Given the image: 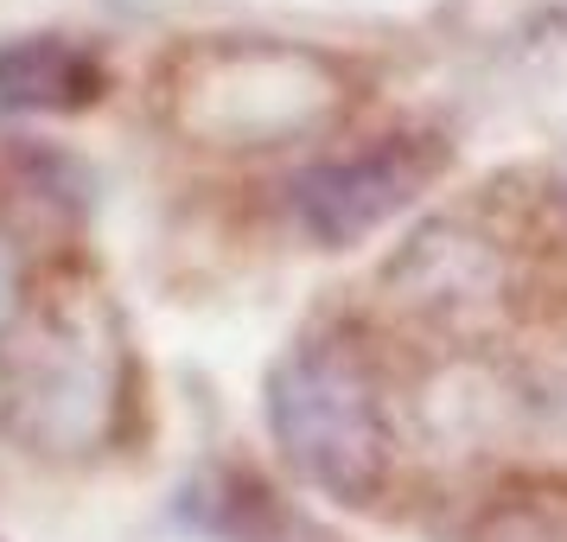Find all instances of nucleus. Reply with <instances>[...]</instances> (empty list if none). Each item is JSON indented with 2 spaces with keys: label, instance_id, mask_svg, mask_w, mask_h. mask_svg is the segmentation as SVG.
<instances>
[{
  "label": "nucleus",
  "instance_id": "f03ea898",
  "mask_svg": "<svg viewBox=\"0 0 567 542\" xmlns=\"http://www.w3.org/2000/svg\"><path fill=\"white\" fill-rule=\"evenodd\" d=\"M173 109L185 129L210 134L217 147H281L293 134L332 129L351 109V78L326 52L224 39L179 52Z\"/></svg>",
  "mask_w": 567,
  "mask_h": 542
},
{
  "label": "nucleus",
  "instance_id": "20e7f679",
  "mask_svg": "<svg viewBox=\"0 0 567 542\" xmlns=\"http://www.w3.org/2000/svg\"><path fill=\"white\" fill-rule=\"evenodd\" d=\"M389 282L421 313L460 319L511 294V256L497 236L472 231L460 217H434L427 231H414V243H402V256L389 262Z\"/></svg>",
  "mask_w": 567,
  "mask_h": 542
},
{
  "label": "nucleus",
  "instance_id": "423d86ee",
  "mask_svg": "<svg viewBox=\"0 0 567 542\" xmlns=\"http://www.w3.org/2000/svg\"><path fill=\"white\" fill-rule=\"evenodd\" d=\"M13 307H20V249L0 236V326L13 319Z\"/></svg>",
  "mask_w": 567,
  "mask_h": 542
},
{
  "label": "nucleus",
  "instance_id": "f257e3e1",
  "mask_svg": "<svg viewBox=\"0 0 567 542\" xmlns=\"http://www.w3.org/2000/svg\"><path fill=\"white\" fill-rule=\"evenodd\" d=\"M268 440L332 504H377L395 472V415L377 351L351 326H312L261 389Z\"/></svg>",
  "mask_w": 567,
  "mask_h": 542
},
{
  "label": "nucleus",
  "instance_id": "7ed1b4c3",
  "mask_svg": "<svg viewBox=\"0 0 567 542\" xmlns=\"http://www.w3.org/2000/svg\"><path fill=\"white\" fill-rule=\"evenodd\" d=\"M453 166V147L440 134H383L351 154H326L287 180V211L319 249H351L377 236L389 217L421 205V192Z\"/></svg>",
  "mask_w": 567,
  "mask_h": 542
},
{
  "label": "nucleus",
  "instance_id": "39448f33",
  "mask_svg": "<svg viewBox=\"0 0 567 542\" xmlns=\"http://www.w3.org/2000/svg\"><path fill=\"white\" fill-rule=\"evenodd\" d=\"M109 96V64L83 39L27 32L0 45V115H78Z\"/></svg>",
  "mask_w": 567,
  "mask_h": 542
}]
</instances>
